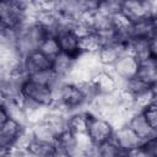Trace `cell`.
I'll return each instance as SVG.
<instances>
[{"label":"cell","mask_w":157,"mask_h":157,"mask_svg":"<svg viewBox=\"0 0 157 157\" xmlns=\"http://www.w3.org/2000/svg\"><path fill=\"white\" fill-rule=\"evenodd\" d=\"M48 36L47 31L38 25L36 21L26 22L17 31V40L16 48L18 53L25 56L38 49L42 40Z\"/></svg>","instance_id":"obj_1"},{"label":"cell","mask_w":157,"mask_h":157,"mask_svg":"<svg viewBox=\"0 0 157 157\" xmlns=\"http://www.w3.org/2000/svg\"><path fill=\"white\" fill-rule=\"evenodd\" d=\"M110 69L118 80L119 88H121L125 82L137 76L140 69V61L136 58H134L131 54L124 53Z\"/></svg>","instance_id":"obj_2"},{"label":"cell","mask_w":157,"mask_h":157,"mask_svg":"<svg viewBox=\"0 0 157 157\" xmlns=\"http://www.w3.org/2000/svg\"><path fill=\"white\" fill-rule=\"evenodd\" d=\"M22 96L26 99H29V101H32L39 105H44V107H52L55 103L54 91L50 87H48L45 85L36 83L28 78L22 87Z\"/></svg>","instance_id":"obj_3"},{"label":"cell","mask_w":157,"mask_h":157,"mask_svg":"<svg viewBox=\"0 0 157 157\" xmlns=\"http://www.w3.org/2000/svg\"><path fill=\"white\" fill-rule=\"evenodd\" d=\"M115 128L112 125L110 121H108L105 118L93 114L91 112L90 114V121H88V129L87 134L93 140L96 145H101L110 139H113Z\"/></svg>","instance_id":"obj_4"},{"label":"cell","mask_w":157,"mask_h":157,"mask_svg":"<svg viewBox=\"0 0 157 157\" xmlns=\"http://www.w3.org/2000/svg\"><path fill=\"white\" fill-rule=\"evenodd\" d=\"M27 126L20 124L18 121L9 118L5 123L0 124V151H7L12 148Z\"/></svg>","instance_id":"obj_5"},{"label":"cell","mask_w":157,"mask_h":157,"mask_svg":"<svg viewBox=\"0 0 157 157\" xmlns=\"http://www.w3.org/2000/svg\"><path fill=\"white\" fill-rule=\"evenodd\" d=\"M97 94H110L119 90V83L110 67H103L92 80Z\"/></svg>","instance_id":"obj_6"},{"label":"cell","mask_w":157,"mask_h":157,"mask_svg":"<svg viewBox=\"0 0 157 157\" xmlns=\"http://www.w3.org/2000/svg\"><path fill=\"white\" fill-rule=\"evenodd\" d=\"M52 59L47 58L44 54H42L39 50H34L27 55L23 56V71L27 74V76L36 74V72H40V71H45V70H50L52 69Z\"/></svg>","instance_id":"obj_7"},{"label":"cell","mask_w":157,"mask_h":157,"mask_svg":"<svg viewBox=\"0 0 157 157\" xmlns=\"http://www.w3.org/2000/svg\"><path fill=\"white\" fill-rule=\"evenodd\" d=\"M113 140L118 144V146L124 152H129V151L139 147L142 144L141 139L131 130V128L128 124L123 125V126H119L114 130Z\"/></svg>","instance_id":"obj_8"},{"label":"cell","mask_w":157,"mask_h":157,"mask_svg":"<svg viewBox=\"0 0 157 157\" xmlns=\"http://www.w3.org/2000/svg\"><path fill=\"white\" fill-rule=\"evenodd\" d=\"M121 11L134 22L141 18L152 16V5L151 1H141V0H126L123 1Z\"/></svg>","instance_id":"obj_9"},{"label":"cell","mask_w":157,"mask_h":157,"mask_svg":"<svg viewBox=\"0 0 157 157\" xmlns=\"http://www.w3.org/2000/svg\"><path fill=\"white\" fill-rule=\"evenodd\" d=\"M124 53H126V44L119 42L108 43L98 52V59L103 67H112Z\"/></svg>","instance_id":"obj_10"},{"label":"cell","mask_w":157,"mask_h":157,"mask_svg":"<svg viewBox=\"0 0 157 157\" xmlns=\"http://www.w3.org/2000/svg\"><path fill=\"white\" fill-rule=\"evenodd\" d=\"M76 66V58L60 53L56 58L52 61V70L53 72L61 78L63 81H69L71 77V74Z\"/></svg>","instance_id":"obj_11"},{"label":"cell","mask_w":157,"mask_h":157,"mask_svg":"<svg viewBox=\"0 0 157 157\" xmlns=\"http://www.w3.org/2000/svg\"><path fill=\"white\" fill-rule=\"evenodd\" d=\"M128 125L131 128V130L141 139V141H146L148 139H151L152 136H155L157 132L152 129V126L147 123L146 118L144 117L142 112H135L129 121H128Z\"/></svg>","instance_id":"obj_12"},{"label":"cell","mask_w":157,"mask_h":157,"mask_svg":"<svg viewBox=\"0 0 157 157\" xmlns=\"http://www.w3.org/2000/svg\"><path fill=\"white\" fill-rule=\"evenodd\" d=\"M61 53L77 58L78 50V36L74 29H64L56 34Z\"/></svg>","instance_id":"obj_13"},{"label":"cell","mask_w":157,"mask_h":157,"mask_svg":"<svg viewBox=\"0 0 157 157\" xmlns=\"http://www.w3.org/2000/svg\"><path fill=\"white\" fill-rule=\"evenodd\" d=\"M90 114H91V112L88 109L72 112L69 115V119H67V129H69V131H71L75 135L87 132L88 121H90Z\"/></svg>","instance_id":"obj_14"},{"label":"cell","mask_w":157,"mask_h":157,"mask_svg":"<svg viewBox=\"0 0 157 157\" xmlns=\"http://www.w3.org/2000/svg\"><path fill=\"white\" fill-rule=\"evenodd\" d=\"M103 42L96 32H88L78 37V50L80 54H98Z\"/></svg>","instance_id":"obj_15"},{"label":"cell","mask_w":157,"mask_h":157,"mask_svg":"<svg viewBox=\"0 0 157 157\" xmlns=\"http://www.w3.org/2000/svg\"><path fill=\"white\" fill-rule=\"evenodd\" d=\"M126 53L131 54L140 63L151 59L150 39H130L126 44Z\"/></svg>","instance_id":"obj_16"},{"label":"cell","mask_w":157,"mask_h":157,"mask_svg":"<svg viewBox=\"0 0 157 157\" xmlns=\"http://www.w3.org/2000/svg\"><path fill=\"white\" fill-rule=\"evenodd\" d=\"M155 36L152 18L146 17L132 22L130 29V39H151Z\"/></svg>","instance_id":"obj_17"},{"label":"cell","mask_w":157,"mask_h":157,"mask_svg":"<svg viewBox=\"0 0 157 157\" xmlns=\"http://www.w3.org/2000/svg\"><path fill=\"white\" fill-rule=\"evenodd\" d=\"M28 128L31 130L33 140L45 141V142H55V140H56V135L54 134L52 128L45 121H40L37 124L29 125Z\"/></svg>","instance_id":"obj_18"},{"label":"cell","mask_w":157,"mask_h":157,"mask_svg":"<svg viewBox=\"0 0 157 157\" xmlns=\"http://www.w3.org/2000/svg\"><path fill=\"white\" fill-rule=\"evenodd\" d=\"M137 77H140L151 86L157 82V60L151 58L144 63H140Z\"/></svg>","instance_id":"obj_19"},{"label":"cell","mask_w":157,"mask_h":157,"mask_svg":"<svg viewBox=\"0 0 157 157\" xmlns=\"http://www.w3.org/2000/svg\"><path fill=\"white\" fill-rule=\"evenodd\" d=\"M96 157H126V152H124L118 144L110 139L96 146Z\"/></svg>","instance_id":"obj_20"},{"label":"cell","mask_w":157,"mask_h":157,"mask_svg":"<svg viewBox=\"0 0 157 157\" xmlns=\"http://www.w3.org/2000/svg\"><path fill=\"white\" fill-rule=\"evenodd\" d=\"M28 151L40 157H55L59 153L55 142H45V141H38V140L32 141Z\"/></svg>","instance_id":"obj_21"},{"label":"cell","mask_w":157,"mask_h":157,"mask_svg":"<svg viewBox=\"0 0 157 157\" xmlns=\"http://www.w3.org/2000/svg\"><path fill=\"white\" fill-rule=\"evenodd\" d=\"M121 90L126 91L132 98H135V97H137V96H140V94H142L147 91H151L152 86L136 76V77L129 80L128 82H125L124 86L121 87Z\"/></svg>","instance_id":"obj_22"},{"label":"cell","mask_w":157,"mask_h":157,"mask_svg":"<svg viewBox=\"0 0 157 157\" xmlns=\"http://www.w3.org/2000/svg\"><path fill=\"white\" fill-rule=\"evenodd\" d=\"M37 50H39L42 54H44L47 58H49L52 60L61 53L60 47H59V42H58L55 36H47L42 40V43L39 44Z\"/></svg>","instance_id":"obj_23"},{"label":"cell","mask_w":157,"mask_h":157,"mask_svg":"<svg viewBox=\"0 0 157 157\" xmlns=\"http://www.w3.org/2000/svg\"><path fill=\"white\" fill-rule=\"evenodd\" d=\"M123 9V1H117V0H105V1H99L98 2V11L108 17L114 16L115 13L120 12Z\"/></svg>","instance_id":"obj_24"},{"label":"cell","mask_w":157,"mask_h":157,"mask_svg":"<svg viewBox=\"0 0 157 157\" xmlns=\"http://www.w3.org/2000/svg\"><path fill=\"white\" fill-rule=\"evenodd\" d=\"M144 117L146 118L147 123L152 126V129L157 132V105L153 103L152 105L147 107L146 109L142 110Z\"/></svg>","instance_id":"obj_25"},{"label":"cell","mask_w":157,"mask_h":157,"mask_svg":"<svg viewBox=\"0 0 157 157\" xmlns=\"http://www.w3.org/2000/svg\"><path fill=\"white\" fill-rule=\"evenodd\" d=\"M142 145L146 147V150L151 153L152 157H157V134L152 136L151 139L142 142Z\"/></svg>","instance_id":"obj_26"},{"label":"cell","mask_w":157,"mask_h":157,"mask_svg":"<svg viewBox=\"0 0 157 157\" xmlns=\"http://www.w3.org/2000/svg\"><path fill=\"white\" fill-rule=\"evenodd\" d=\"M126 157H152V156H151V153L146 150V147L141 144L139 147H136V148H134V150L126 152Z\"/></svg>","instance_id":"obj_27"},{"label":"cell","mask_w":157,"mask_h":157,"mask_svg":"<svg viewBox=\"0 0 157 157\" xmlns=\"http://www.w3.org/2000/svg\"><path fill=\"white\" fill-rule=\"evenodd\" d=\"M150 50H151V58L157 60V36H153L150 39Z\"/></svg>","instance_id":"obj_28"},{"label":"cell","mask_w":157,"mask_h":157,"mask_svg":"<svg viewBox=\"0 0 157 157\" xmlns=\"http://www.w3.org/2000/svg\"><path fill=\"white\" fill-rule=\"evenodd\" d=\"M152 25H153V32H155V36H157V15L152 16Z\"/></svg>","instance_id":"obj_29"},{"label":"cell","mask_w":157,"mask_h":157,"mask_svg":"<svg viewBox=\"0 0 157 157\" xmlns=\"http://www.w3.org/2000/svg\"><path fill=\"white\" fill-rule=\"evenodd\" d=\"M22 157H40V156H38V155H36V153H33V152L27 150V151H25L22 153Z\"/></svg>","instance_id":"obj_30"},{"label":"cell","mask_w":157,"mask_h":157,"mask_svg":"<svg viewBox=\"0 0 157 157\" xmlns=\"http://www.w3.org/2000/svg\"><path fill=\"white\" fill-rule=\"evenodd\" d=\"M152 91H153V93H155L156 97H157V82H155V83L152 85Z\"/></svg>","instance_id":"obj_31"},{"label":"cell","mask_w":157,"mask_h":157,"mask_svg":"<svg viewBox=\"0 0 157 157\" xmlns=\"http://www.w3.org/2000/svg\"><path fill=\"white\" fill-rule=\"evenodd\" d=\"M155 104L157 105V97H156V101H155Z\"/></svg>","instance_id":"obj_32"}]
</instances>
